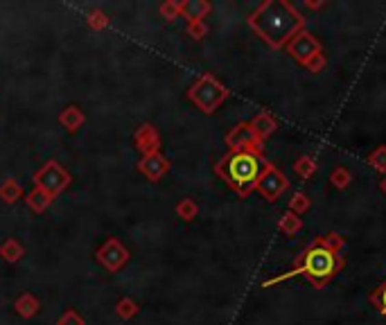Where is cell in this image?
Wrapping results in <instances>:
<instances>
[{
  "label": "cell",
  "instance_id": "cell-1",
  "mask_svg": "<svg viewBox=\"0 0 386 325\" xmlns=\"http://www.w3.org/2000/svg\"><path fill=\"white\" fill-rule=\"evenodd\" d=\"M246 23L271 50L285 48L300 29H305L303 14L287 0H264L255 12L248 14Z\"/></svg>",
  "mask_w": 386,
  "mask_h": 325
},
{
  "label": "cell",
  "instance_id": "cell-2",
  "mask_svg": "<svg viewBox=\"0 0 386 325\" xmlns=\"http://www.w3.org/2000/svg\"><path fill=\"white\" fill-rule=\"evenodd\" d=\"M342 269H344V255L328 251V248L321 246L319 242L314 239L312 244L305 246L298 253V258L294 260V267L290 271L264 281L262 289H269V287L285 283L296 276H303L309 285H314L316 289H323V287H328L339 274H342Z\"/></svg>",
  "mask_w": 386,
  "mask_h": 325
},
{
  "label": "cell",
  "instance_id": "cell-3",
  "mask_svg": "<svg viewBox=\"0 0 386 325\" xmlns=\"http://www.w3.org/2000/svg\"><path fill=\"white\" fill-rule=\"evenodd\" d=\"M264 158L251 152H229L215 163V174L240 196H248L257 185Z\"/></svg>",
  "mask_w": 386,
  "mask_h": 325
},
{
  "label": "cell",
  "instance_id": "cell-4",
  "mask_svg": "<svg viewBox=\"0 0 386 325\" xmlns=\"http://www.w3.org/2000/svg\"><path fill=\"white\" fill-rule=\"evenodd\" d=\"M229 95H231V90L226 88L213 73H203L185 93L188 100H190L201 113H206V116H210V113H215L222 107V104L229 100Z\"/></svg>",
  "mask_w": 386,
  "mask_h": 325
},
{
  "label": "cell",
  "instance_id": "cell-5",
  "mask_svg": "<svg viewBox=\"0 0 386 325\" xmlns=\"http://www.w3.org/2000/svg\"><path fill=\"white\" fill-rule=\"evenodd\" d=\"M285 50L294 62L305 68V70H309L312 75L321 73L325 68V64H328V59H325V55H323L321 41L316 39L312 32H307V29H300V32L285 45Z\"/></svg>",
  "mask_w": 386,
  "mask_h": 325
},
{
  "label": "cell",
  "instance_id": "cell-6",
  "mask_svg": "<svg viewBox=\"0 0 386 325\" xmlns=\"http://www.w3.org/2000/svg\"><path fill=\"white\" fill-rule=\"evenodd\" d=\"M32 181H34V187H39L45 194H50L52 199H57V196L70 185L73 177L62 168V163L48 161V163H43L41 170H36Z\"/></svg>",
  "mask_w": 386,
  "mask_h": 325
},
{
  "label": "cell",
  "instance_id": "cell-7",
  "mask_svg": "<svg viewBox=\"0 0 386 325\" xmlns=\"http://www.w3.org/2000/svg\"><path fill=\"white\" fill-rule=\"evenodd\" d=\"M287 190H290V179H287V174L280 168H276L274 163L264 161L260 179H257V185H255V192H260L264 201L274 203L280 199V194H285Z\"/></svg>",
  "mask_w": 386,
  "mask_h": 325
},
{
  "label": "cell",
  "instance_id": "cell-8",
  "mask_svg": "<svg viewBox=\"0 0 386 325\" xmlns=\"http://www.w3.org/2000/svg\"><path fill=\"white\" fill-rule=\"evenodd\" d=\"M224 142H226V147H229V152H251L257 156H262L264 152V142L255 138V133L248 122H237L226 133Z\"/></svg>",
  "mask_w": 386,
  "mask_h": 325
},
{
  "label": "cell",
  "instance_id": "cell-9",
  "mask_svg": "<svg viewBox=\"0 0 386 325\" xmlns=\"http://www.w3.org/2000/svg\"><path fill=\"white\" fill-rule=\"evenodd\" d=\"M129 255H131V253H129V248L123 244V242H120L118 237H109L95 251V260L100 262L107 271L116 274V271H120L129 262Z\"/></svg>",
  "mask_w": 386,
  "mask_h": 325
},
{
  "label": "cell",
  "instance_id": "cell-10",
  "mask_svg": "<svg viewBox=\"0 0 386 325\" xmlns=\"http://www.w3.org/2000/svg\"><path fill=\"white\" fill-rule=\"evenodd\" d=\"M133 145L136 149L142 154V156H149V154H158L161 152V133H158V129L151 122H145L140 125L138 129H136L133 133Z\"/></svg>",
  "mask_w": 386,
  "mask_h": 325
},
{
  "label": "cell",
  "instance_id": "cell-11",
  "mask_svg": "<svg viewBox=\"0 0 386 325\" xmlns=\"http://www.w3.org/2000/svg\"><path fill=\"white\" fill-rule=\"evenodd\" d=\"M170 161L165 158L161 152L158 154H149V156H142L138 163H136V170H138L142 177H145L147 181H151V183H158L165 174L170 172Z\"/></svg>",
  "mask_w": 386,
  "mask_h": 325
},
{
  "label": "cell",
  "instance_id": "cell-12",
  "mask_svg": "<svg viewBox=\"0 0 386 325\" xmlns=\"http://www.w3.org/2000/svg\"><path fill=\"white\" fill-rule=\"evenodd\" d=\"M248 125H251V129L255 133V138L264 142L269 138V135H274L276 129H278V122H276V118L271 116L269 111H260V113H255L253 120H248Z\"/></svg>",
  "mask_w": 386,
  "mask_h": 325
},
{
  "label": "cell",
  "instance_id": "cell-13",
  "mask_svg": "<svg viewBox=\"0 0 386 325\" xmlns=\"http://www.w3.org/2000/svg\"><path fill=\"white\" fill-rule=\"evenodd\" d=\"M210 12H213V5L208 0H183L181 3V16L188 23H201Z\"/></svg>",
  "mask_w": 386,
  "mask_h": 325
},
{
  "label": "cell",
  "instance_id": "cell-14",
  "mask_svg": "<svg viewBox=\"0 0 386 325\" xmlns=\"http://www.w3.org/2000/svg\"><path fill=\"white\" fill-rule=\"evenodd\" d=\"M14 309H16V314L21 319H34V316L41 312V300L36 298L34 294L25 291L14 300Z\"/></svg>",
  "mask_w": 386,
  "mask_h": 325
},
{
  "label": "cell",
  "instance_id": "cell-15",
  "mask_svg": "<svg viewBox=\"0 0 386 325\" xmlns=\"http://www.w3.org/2000/svg\"><path fill=\"white\" fill-rule=\"evenodd\" d=\"M59 122H62V127H64L66 131L75 133L81 125L86 122V116H84V111H81L79 107L70 104V107H66L62 113H59Z\"/></svg>",
  "mask_w": 386,
  "mask_h": 325
},
{
  "label": "cell",
  "instance_id": "cell-16",
  "mask_svg": "<svg viewBox=\"0 0 386 325\" xmlns=\"http://www.w3.org/2000/svg\"><path fill=\"white\" fill-rule=\"evenodd\" d=\"M23 255H25V246H23L16 237H7L3 244H0V258L5 262L16 264L23 260Z\"/></svg>",
  "mask_w": 386,
  "mask_h": 325
},
{
  "label": "cell",
  "instance_id": "cell-17",
  "mask_svg": "<svg viewBox=\"0 0 386 325\" xmlns=\"http://www.w3.org/2000/svg\"><path fill=\"white\" fill-rule=\"evenodd\" d=\"M55 201L52 199L50 194H45L43 190H39V187H34L32 192H27L25 194V203H27V208L32 210V213H36V215H41V213H45V210L50 208V203Z\"/></svg>",
  "mask_w": 386,
  "mask_h": 325
},
{
  "label": "cell",
  "instance_id": "cell-18",
  "mask_svg": "<svg viewBox=\"0 0 386 325\" xmlns=\"http://www.w3.org/2000/svg\"><path fill=\"white\" fill-rule=\"evenodd\" d=\"M278 231L283 233V235H287V237L298 235V233L303 231V219L287 210V213L278 219Z\"/></svg>",
  "mask_w": 386,
  "mask_h": 325
},
{
  "label": "cell",
  "instance_id": "cell-19",
  "mask_svg": "<svg viewBox=\"0 0 386 325\" xmlns=\"http://www.w3.org/2000/svg\"><path fill=\"white\" fill-rule=\"evenodd\" d=\"M316 170H319V165H316V161L309 154H303V156H298L296 161H294V174H296V177H300V179H312L314 174H316Z\"/></svg>",
  "mask_w": 386,
  "mask_h": 325
},
{
  "label": "cell",
  "instance_id": "cell-20",
  "mask_svg": "<svg viewBox=\"0 0 386 325\" xmlns=\"http://www.w3.org/2000/svg\"><path fill=\"white\" fill-rule=\"evenodd\" d=\"M316 242H319L321 246H325V248H328V251L337 253V255H344L346 246H348L346 237L342 235V233H335V231L325 233V235H323V237H319V239H316Z\"/></svg>",
  "mask_w": 386,
  "mask_h": 325
},
{
  "label": "cell",
  "instance_id": "cell-21",
  "mask_svg": "<svg viewBox=\"0 0 386 325\" xmlns=\"http://www.w3.org/2000/svg\"><path fill=\"white\" fill-rule=\"evenodd\" d=\"M23 196H25V192H23V185L16 179H7L5 183L0 185V199L5 203H16Z\"/></svg>",
  "mask_w": 386,
  "mask_h": 325
},
{
  "label": "cell",
  "instance_id": "cell-22",
  "mask_svg": "<svg viewBox=\"0 0 386 325\" xmlns=\"http://www.w3.org/2000/svg\"><path fill=\"white\" fill-rule=\"evenodd\" d=\"M138 312H140V305L136 303L133 298L125 296V298H120V300H118V305H116V314H118L123 321H131L133 316H138Z\"/></svg>",
  "mask_w": 386,
  "mask_h": 325
},
{
  "label": "cell",
  "instance_id": "cell-23",
  "mask_svg": "<svg viewBox=\"0 0 386 325\" xmlns=\"http://www.w3.org/2000/svg\"><path fill=\"white\" fill-rule=\"evenodd\" d=\"M174 210H177V215L183 219V222H192V219H196V215H199V206H196V201L190 199V196L181 199Z\"/></svg>",
  "mask_w": 386,
  "mask_h": 325
},
{
  "label": "cell",
  "instance_id": "cell-24",
  "mask_svg": "<svg viewBox=\"0 0 386 325\" xmlns=\"http://www.w3.org/2000/svg\"><path fill=\"white\" fill-rule=\"evenodd\" d=\"M330 183H332V187H337V190H346V187L352 183L350 170L344 168V165H339V168L330 172Z\"/></svg>",
  "mask_w": 386,
  "mask_h": 325
},
{
  "label": "cell",
  "instance_id": "cell-25",
  "mask_svg": "<svg viewBox=\"0 0 386 325\" xmlns=\"http://www.w3.org/2000/svg\"><path fill=\"white\" fill-rule=\"evenodd\" d=\"M309 208H312V199H309V194L307 192H296L290 199V208H287V210L300 217V215H305Z\"/></svg>",
  "mask_w": 386,
  "mask_h": 325
},
{
  "label": "cell",
  "instance_id": "cell-26",
  "mask_svg": "<svg viewBox=\"0 0 386 325\" xmlns=\"http://www.w3.org/2000/svg\"><path fill=\"white\" fill-rule=\"evenodd\" d=\"M368 300H370V305H373L386 319V281L382 285H377L375 289L368 294Z\"/></svg>",
  "mask_w": 386,
  "mask_h": 325
},
{
  "label": "cell",
  "instance_id": "cell-27",
  "mask_svg": "<svg viewBox=\"0 0 386 325\" xmlns=\"http://www.w3.org/2000/svg\"><path fill=\"white\" fill-rule=\"evenodd\" d=\"M366 161H368V165H370V168H373V170H377V172H380V174H384V177H386V145H380V147H375L373 152L368 154V158H366Z\"/></svg>",
  "mask_w": 386,
  "mask_h": 325
},
{
  "label": "cell",
  "instance_id": "cell-28",
  "mask_svg": "<svg viewBox=\"0 0 386 325\" xmlns=\"http://www.w3.org/2000/svg\"><path fill=\"white\" fill-rule=\"evenodd\" d=\"M88 27L90 29H95V32H102V29H107L109 27V16L104 14L102 10H93V12H88Z\"/></svg>",
  "mask_w": 386,
  "mask_h": 325
},
{
  "label": "cell",
  "instance_id": "cell-29",
  "mask_svg": "<svg viewBox=\"0 0 386 325\" xmlns=\"http://www.w3.org/2000/svg\"><path fill=\"white\" fill-rule=\"evenodd\" d=\"M161 16L165 21H177L181 16V3L179 0H165V3L161 5Z\"/></svg>",
  "mask_w": 386,
  "mask_h": 325
},
{
  "label": "cell",
  "instance_id": "cell-30",
  "mask_svg": "<svg viewBox=\"0 0 386 325\" xmlns=\"http://www.w3.org/2000/svg\"><path fill=\"white\" fill-rule=\"evenodd\" d=\"M57 325H86V321L77 309H66V312L59 316Z\"/></svg>",
  "mask_w": 386,
  "mask_h": 325
},
{
  "label": "cell",
  "instance_id": "cell-31",
  "mask_svg": "<svg viewBox=\"0 0 386 325\" xmlns=\"http://www.w3.org/2000/svg\"><path fill=\"white\" fill-rule=\"evenodd\" d=\"M185 34L190 36V39H194V41H201L203 36L208 34V25L206 23H188V27H185Z\"/></svg>",
  "mask_w": 386,
  "mask_h": 325
},
{
  "label": "cell",
  "instance_id": "cell-32",
  "mask_svg": "<svg viewBox=\"0 0 386 325\" xmlns=\"http://www.w3.org/2000/svg\"><path fill=\"white\" fill-rule=\"evenodd\" d=\"M307 7H309V10H321V7H323V3H305Z\"/></svg>",
  "mask_w": 386,
  "mask_h": 325
},
{
  "label": "cell",
  "instance_id": "cell-33",
  "mask_svg": "<svg viewBox=\"0 0 386 325\" xmlns=\"http://www.w3.org/2000/svg\"><path fill=\"white\" fill-rule=\"evenodd\" d=\"M380 192H382V194L386 196V177H384V179L380 181Z\"/></svg>",
  "mask_w": 386,
  "mask_h": 325
}]
</instances>
